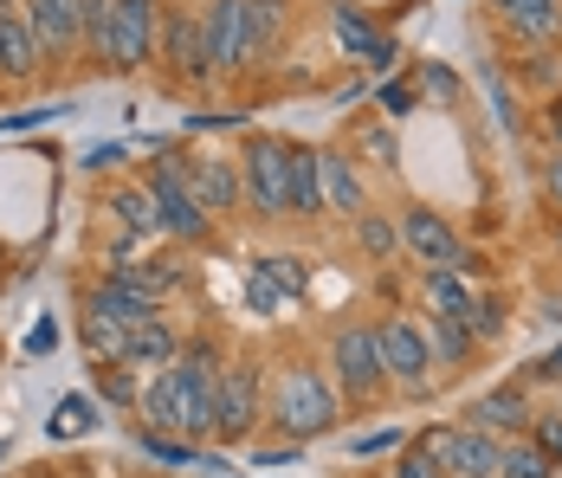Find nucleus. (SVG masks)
Returning <instances> with one entry per match:
<instances>
[{
	"label": "nucleus",
	"instance_id": "1",
	"mask_svg": "<svg viewBox=\"0 0 562 478\" xmlns=\"http://www.w3.org/2000/svg\"><path fill=\"white\" fill-rule=\"evenodd\" d=\"M221 349L214 343H181V356H175L169 369H156L143 381V401H136V414L143 426H156V433H175V440H214V401H221Z\"/></svg>",
	"mask_w": 562,
	"mask_h": 478
},
{
	"label": "nucleus",
	"instance_id": "2",
	"mask_svg": "<svg viewBox=\"0 0 562 478\" xmlns=\"http://www.w3.org/2000/svg\"><path fill=\"white\" fill-rule=\"evenodd\" d=\"M272 426H279L291 446H304V440H324L330 426H337V388H330V375H317L311 363H284L279 375V394H272Z\"/></svg>",
	"mask_w": 562,
	"mask_h": 478
},
{
	"label": "nucleus",
	"instance_id": "3",
	"mask_svg": "<svg viewBox=\"0 0 562 478\" xmlns=\"http://www.w3.org/2000/svg\"><path fill=\"white\" fill-rule=\"evenodd\" d=\"M104 71H143L162 53V0H111V26H104Z\"/></svg>",
	"mask_w": 562,
	"mask_h": 478
},
{
	"label": "nucleus",
	"instance_id": "4",
	"mask_svg": "<svg viewBox=\"0 0 562 478\" xmlns=\"http://www.w3.org/2000/svg\"><path fill=\"white\" fill-rule=\"evenodd\" d=\"M188 162L181 149H162V156L149 162V188H156V208H162V233L181 240V246H201V240H214V220L201 213V201L188 194Z\"/></svg>",
	"mask_w": 562,
	"mask_h": 478
},
{
	"label": "nucleus",
	"instance_id": "5",
	"mask_svg": "<svg viewBox=\"0 0 562 478\" xmlns=\"http://www.w3.org/2000/svg\"><path fill=\"white\" fill-rule=\"evenodd\" d=\"M239 175L259 220H291V143L284 136H252L239 149Z\"/></svg>",
	"mask_w": 562,
	"mask_h": 478
},
{
	"label": "nucleus",
	"instance_id": "6",
	"mask_svg": "<svg viewBox=\"0 0 562 478\" xmlns=\"http://www.w3.org/2000/svg\"><path fill=\"white\" fill-rule=\"evenodd\" d=\"M330 375H337V388L349 401H382V388H389V369H382V343H375V330L369 323H342L337 336H330Z\"/></svg>",
	"mask_w": 562,
	"mask_h": 478
},
{
	"label": "nucleus",
	"instance_id": "7",
	"mask_svg": "<svg viewBox=\"0 0 562 478\" xmlns=\"http://www.w3.org/2000/svg\"><path fill=\"white\" fill-rule=\"evenodd\" d=\"M266 421V381L252 363H226L221 369V401H214V446H246Z\"/></svg>",
	"mask_w": 562,
	"mask_h": 478
},
{
	"label": "nucleus",
	"instance_id": "8",
	"mask_svg": "<svg viewBox=\"0 0 562 478\" xmlns=\"http://www.w3.org/2000/svg\"><path fill=\"white\" fill-rule=\"evenodd\" d=\"M420 453H427V459H440V466H447L452 478H498L505 440L465 421V426H434V433L420 440Z\"/></svg>",
	"mask_w": 562,
	"mask_h": 478
},
{
	"label": "nucleus",
	"instance_id": "9",
	"mask_svg": "<svg viewBox=\"0 0 562 478\" xmlns=\"http://www.w3.org/2000/svg\"><path fill=\"white\" fill-rule=\"evenodd\" d=\"M375 343H382L389 388H407V394H427V388H434V349H427V330L414 318L375 323Z\"/></svg>",
	"mask_w": 562,
	"mask_h": 478
},
{
	"label": "nucleus",
	"instance_id": "10",
	"mask_svg": "<svg viewBox=\"0 0 562 478\" xmlns=\"http://www.w3.org/2000/svg\"><path fill=\"white\" fill-rule=\"evenodd\" d=\"M401 253L420 259L427 271H472L479 266V259L465 253V240H459L434 208H407L401 213Z\"/></svg>",
	"mask_w": 562,
	"mask_h": 478
},
{
	"label": "nucleus",
	"instance_id": "11",
	"mask_svg": "<svg viewBox=\"0 0 562 478\" xmlns=\"http://www.w3.org/2000/svg\"><path fill=\"white\" fill-rule=\"evenodd\" d=\"M330 33H337V46L356 65H369V71H389L394 58H401V46H394V33L369 13V7H356V0H337L330 7Z\"/></svg>",
	"mask_w": 562,
	"mask_h": 478
},
{
	"label": "nucleus",
	"instance_id": "12",
	"mask_svg": "<svg viewBox=\"0 0 562 478\" xmlns=\"http://www.w3.org/2000/svg\"><path fill=\"white\" fill-rule=\"evenodd\" d=\"M201 20H207L214 71H252V65H259V46H252V0H214Z\"/></svg>",
	"mask_w": 562,
	"mask_h": 478
},
{
	"label": "nucleus",
	"instance_id": "13",
	"mask_svg": "<svg viewBox=\"0 0 562 478\" xmlns=\"http://www.w3.org/2000/svg\"><path fill=\"white\" fill-rule=\"evenodd\" d=\"M162 65H169L181 85H207V78H221L214 71V46H207V20L201 13H175L162 20Z\"/></svg>",
	"mask_w": 562,
	"mask_h": 478
},
{
	"label": "nucleus",
	"instance_id": "14",
	"mask_svg": "<svg viewBox=\"0 0 562 478\" xmlns=\"http://www.w3.org/2000/svg\"><path fill=\"white\" fill-rule=\"evenodd\" d=\"M20 13H26V26H33V40H40L46 65H71V53H85V33H78V0H26Z\"/></svg>",
	"mask_w": 562,
	"mask_h": 478
},
{
	"label": "nucleus",
	"instance_id": "15",
	"mask_svg": "<svg viewBox=\"0 0 562 478\" xmlns=\"http://www.w3.org/2000/svg\"><path fill=\"white\" fill-rule=\"evenodd\" d=\"M188 194L201 201L207 220H226V213L246 208V175H239L226 156H194L188 162Z\"/></svg>",
	"mask_w": 562,
	"mask_h": 478
},
{
	"label": "nucleus",
	"instance_id": "16",
	"mask_svg": "<svg viewBox=\"0 0 562 478\" xmlns=\"http://www.w3.org/2000/svg\"><path fill=\"white\" fill-rule=\"evenodd\" d=\"M40 40H33V26H26V13H13V7H0V78L7 85H26V78H40Z\"/></svg>",
	"mask_w": 562,
	"mask_h": 478
},
{
	"label": "nucleus",
	"instance_id": "17",
	"mask_svg": "<svg viewBox=\"0 0 562 478\" xmlns=\"http://www.w3.org/2000/svg\"><path fill=\"white\" fill-rule=\"evenodd\" d=\"M530 394H524V381H505V388H492V394H479L472 401V426H485V433H498V440H517V433H530Z\"/></svg>",
	"mask_w": 562,
	"mask_h": 478
},
{
	"label": "nucleus",
	"instance_id": "18",
	"mask_svg": "<svg viewBox=\"0 0 562 478\" xmlns=\"http://www.w3.org/2000/svg\"><path fill=\"white\" fill-rule=\"evenodd\" d=\"M85 304H91V311H104V318H116V323L162 318V298H149V291H136V285H123L116 271H104L98 285H85Z\"/></svg>",
	"mask_w": 562,
	"mask_h": 478
},
{
	"label": "nucleus",
	"instance_id": "19",
	"mask_svg": "<svg viewBox=\"0 0 562 478\" xmlns=\"http://www.w3.org/2000/svg\"><path fill=\"white\" fill-rule=\"evenodd\" d=\"M324 213H369V194H362V175H356V156L342 149H324Z\"/></svg>",
	"mask_w": 562,
	"mask_h": 478
},
{
	"label": "nucleus",
	"instance_id": "20",
	"mask_svg": "<svg viewBox=\"0 0 562 478\" xmlns=\"http://www.w3.org/2000/svg\"><path fill=\"white\" fill-rule=\"evenodd\" d=\"M324 213V149L291 143V220Z\"/></svg>",
	"mask_w": 562,
	"mask_h": 478
},
{
	"label": "nucleus",
	"instance_id": "21",
	"mask_svg": "<svg viewBox=\"0 0 562 478\" xmlns=\"http://www.w3.org/2000/svg\"><path fill=\"white\" fill-rule=\"evenodd\" d=\"M130 330L136 323H116V318H104V311H78V336H85V349L98 356V363H130Z\"/></svg>",
	"mask_w": 562,
	"mask_h": 478
},
{
	"label": "nucleus",
	"instance_id": "22",
	"mask_svg": "<svg viewBox=\"0 0 562 478\" xmlns=\"http://www.w3.org/2000/svg\"><path fill=\"white\" fill-rule=\"evenodd\" d=\"M492 13L524 40H550L562 26V0H492Z\"/></svg>",
	"mask_w": 562,
	"mask_h": 478
},
{
	"label": "nucleus",
	"instance_id": "23",
	"mask_svg": "<svg viewBox=\"0 0 562 478\" xmlns=\"http://www.w3.org/2000/svg\"><path fill=\"white\" fill-rule=\"evenodd\" d=\"M427 304H434V318H447V323H472L479 291L465 285V271H427Z\"/></svg>",
	"mask_w": 562,
	"mask_h": 478
},
{
	"label": "nucleus",
	"instance_id": "24",
	"mask_svg": "<svg viewBox=\"0 0 562 478\" xmlns=\"http://www.w3.org/2000/svg\"><path fill=\"white\" fill-rule=\"evenodd\" d=\"M175 356H181V336H175L162 318H149V323L130 330V369H169Z\"/></svg>",
	"mask_w": 562,
	"mask_h": 478
},
{
	"label": "nucleus",
	"instance_id": "25",
	"mask_svg": "<svg viewBox=\"0 0 562 478\" xmlns=\"http://www.w3.org/2000/svg\"><path fill=\"white\" fill-rule=\"evenodd\" d=\"M427 330V349H434V363H447V369H472V323H447V318H434V323H420Z\"/></svg>",
	"mask_w": 562,
	"mask_h": 478
},
{
	"label": "nucleus",
	"instance_id": "26",
	"mask_svg": "<svg viewBox=\"0 0 562 478\" xmlns=\"http://www.w3.org/2000/svg\"><path fill=\"white\" fill-rule=\"evenodd\" d=\"M111 213L130 226V233H162V208H156V188L136 181V188H116L111 194Z\"/></svg>",
	"mask_w": 562,
	"mask_h": 478
},
{
	"label": "nucleus",
	"instance_id": "27",
	"mask_svg": "<svg viewBox=\"0 0 562 478\" xmlns=\"http://www.w3.org/2000/svg\"><path fill=\"white\" fill-rule=\"evenodd\" d=\"M498 478H557V459H550V453H543L537 440H505Z\"/></svg>",
	"mask_w": 562,
	"mask_h": 478
},
{
	"label": "nucleus",
	"instance_id": "28",
	"mask_svg": "<svg viewBox=\"0 0 562 478\" xmlns=\"http://www.w3.org/2000/svg\"><path fill=\"white\" fill-rule=\"evenodd\" d=\"M116 278H123V285H136V291H149V298H169L175 285H181V266H162V259H149V266H143V259H116Z\"/></svg>",
	"mask_w": 562,
	"mask_h": 478
},
{
	"label": "nucleus",
	"instance_id": "29",
	"mask_svg": "<svg viewBox=\"0 0 562 478\" xmlns=\"http://www.w3.org/2000/svg\"><path fill=\"white\" fill-rule=\"evenodd\" d=\"M356 246L369 259H394L401 253V220H382V213H356Z\"/></svg>",
	"mask_w": 562,
	"mask_h": 478
},
{
	"label": "nucleus",
	"instance_id": "30",
	"mask_svg": "<svg viewBox=\"0 0 562 478\" xmlns=\"http://www.w3.org/2000/svg\"><path fill=\"white\" fill-rule=\"evenodd\" d=\"M259 266H266V278L279 285L284 298H304V291H311V259H304V253H266Z\"/></svg>",
	"mask_w": 562,
	"mask_h": 478
},
{
	"label": "nucleus",
	"instance_id": "31",
	"mask_svg": "<svg viewBox=\"0 0 562 478\" xmlns=\"http://www.w3.org/2000/svg\"><path fill=\"white\" fill-rule=\"evenodd\" d=\"M136 446L156 459V466H194L201 453H194V440H175V433H156V426H143L136 433Z\"/></svg>",
	"mask_w": 562,
	"mask_h": 478
},
{
	"label": "nucleus",
	"instance_id": "32",
	"mask_svg": "<svg viewBox=\"0 0 562 478\" xmlns=\"http://www.w3.org/2000/svg\"><path fill=\"white\" fill-rule=\"evenodd\" d=\"M91 426H98V408H91L85 394H65V401H58L53 440H78V433H91Z\"/></svg>",
	"mask_w": 562,
	"mask_h": 478
},
{
	"label": "nucleus",
	"instance_id": "33",
	"mask_svg": "<svg viewBox=\"0 0 562 478\" xmlns=\"http://www.w3.org/2000/svg\"><path fill=\"white\" fill-rule=\"evenodd\" d=\"M279 304H291V298H284L279 285L266 278V266H252V271H246V311H259V318H279Z\"/></svg>",
	"mask_w": 562,
	"mask_h": 478
},
{
	"label": "nucleus",
	"instance_id": "34",
	"mask_svg": "<svg viewBox=\"0 0 562 478\" xmlns=\"http://www.w3.org/2000/svg\"><path fill=\"white\" fill-rule=\"evenodd\" d=\"M356 143L369 149V162H375V168H394V162H401V149H394V130H389V123H362V130H356Z\"/></svg>",
	"mask_w": 562,
	"mask_h": 478
},
{
	"label": "nucleus",
	"instance_id": "35",
	"mask_svg": "<svg viewBox=\"0 0 562 478\" xmlns=\"http://www.w3.org/2000/svg\"><path fill=\"white\" fill-rule=\"evenodd\" d=\"M104 26H111V0H78V33H85V53L104 46Z\"/></svg>",
	"mask_w": 562,
	"mask_h": 478
},
{
	"label": "nucleus",
	"instance_id": "36",
	"mask_svg": "<svg viewBox=\"0 0 562 478\" xmlns=\"http://www.w3.org/2000/svg\"><path fill=\"white\" fill-rule=\"evenodd\" d=\"M382 110H389L394 123L414 116V110H420V85H414V78H389V85H382Z\"/></svg>",
	"mask_w": 562,
	"mask_h": 478
},
{
	"label": "nucleus",
	"instance_id": "37",
	"mask_svg": "<svg viewBox=\"0 0 562 478\" xmlns=\"http://www.w3.org/2000/svg\"><path fill=\"white\" fill-rule=\"evenodd\" d=\"M530 440H537V446H543V453H550V459L562 466V408L537 414V421H530Z\"/></svg>",
	"mask_w": 562,
	"mask_h": 478
},
{
	"label": "nucleus",
	"instance_id": "38",
	"mask_svg": "<svg viewBox=\"0 0 562 478\" xmlns=\"http://www.w3.org/2000/svg\"><path fill=\"white\" fill-rule=\"evenodd\" d=\"M498 330H505V304H498V298H479V311H472V336L492 343Z\"/></svg>",
	"mask_w": 562,
	"mask_h": 478
},
{
	"label": "nucleus",
	"instance_id": "39",
	"mask_svg": "<svg viewBox=\"0 0 562 478\" xmlns=\"http://www.w3.org/2000/svg\"><path fill=\"white\" fill-rule=\"evenodd\" d=\"M389 478H452V473L440 466V459H427V453H401Z\"/></svg>",
	"mask_w": 562,
	"mask_h": 478
},
{
	"label": "nucleus",
	"instance_id": "40",
	"mask_svg": "<svg viewBox=\"0 0 562 478\" xmlns=\"http://www.w3.org/2000/svg\"><path fill=\"white\" fill-rule=\"evenodd\" d=\"M420 85H427L434 98H447V104H452V98H459V78H452L447 65H420Z\"/></svg>",
	"mask_w": 562,
	"mask_h": 478
},
{
	"label": "nucleus",
	"instance_id": "41",
	"mask_svg": "<svg viewBox=\"0 0 562 478\" xmlns=\"http://www.w3.org/2000/svg\"><path fill=\"white\" fill-rule=\"evenodd\" d=\"M53 349H58V323L40 318L33 330H26V356H53Z\"/></svg>",
	"mask_w": 562,
	"mask_h": 478
},
{
	"label": "nucleus",
	"instance_id": "42",
	"mask_svg": "<svg viewBox=\"0 0 562 478\" xmlns=\"http://www.w3.org/2000/svg\"><path fill=\"white\" fill-rule=\"evenodd\" d=\"M389 446H401V433H362V440H356V446H349V453H356V459H375V453H389Z\"/></svg>",
	"mask_w": 562,
	"mask_h": 478
},
{
	"label": "nucleus",
	"instance_id": "43",
	"mask_svg": "<svg viewBox=\"0 0 562 478\" xmlns=\"http://www.w3.org/2000/svg\"><path fill=\"white\" fill-rule=\"evenodd\" d=\"M524 381H562V349H550V356H537Z\"/></svg>",
	"mask_w": 562,
	"mask_h": 478
},
{
	"label": "nucleus",
	"instance_id": "44",
	"mask_svg": "<svg viewBox=\"0 0 562 478\" xmlns=\"http://www.w3.org/2000/svg\"><path fill=\"white\" fill-rule=\"evenodd\" d=\"M543 194H550V201L562 208V149H557L550 162H543Z\"/></svg>",
	"mask_w": 562,
	"mask_h": 478
},
{
	"label": "nucleus",
	"instance_id": "45",
	"mask_svg": "<svg viewBox=\"0 0 562 478\" xmlns=\"http://www.w3.org/2000/svg\"><path fill=\"white\" fill-rule=\"evenodd\" d=\"M58 104H46V110H20V116H0V130H33L40 116H53Z\"/></svg>",
	"mask_w": 562,
	"mask_h": 478
},
{
	"label": "nucleus",
	"instance_id": "46",
	"mask_svg": "<svg viewBox=\"0 0 562 478\" xmlns=\"http://www.w3.org/2000/svg\"><path fill=\"white\" fill-rule=\"evenodd\" d=\"M116 162H123V143H104V149L85 156V168H116Z\"/></svg>",
	"mask_w": 562,
	"mask_h": 478
},
{
	"label": "nucleus",
	"instance_id": "47",
	"mask_svg": "<svg viewBox=\"0 0 562 478\" xmlns=\"http://www.w3.org/2000/svg\"><path fill=\"white\" fill-rule=\"evenodd\" d=\"M543 130L557 136V149H562V98H550V104H543Z\"/></svg>",
	"mask_w": 562,
	"mask_h": 478
},
{
	"label": "nucleus",
	"instance_id": "48",
	"mask_svg": "<svg viewBox=\"0 0 562 478\" xmlns=\"http://www.w3.org/2000/svg\"><path fill=\"white\" fill-rule=\"evenodd\" d=\"M356 7H414V0H356Z\"/></svg>",
	"mask_w": 562,
	"mask_h": 478
},
{
	"label": "nucleus",
	"instance_id": "49",
	"mask_svg": "<svg viewBox=\"0 0 562 478\" xmlns=\"http://www.w3.org/2000/svg\"><path fill=\"white\" fill-rule=\"evenodd\" d=\"M543 318H557V323H562V298H550V304H543Z\"/></svg>",
	"mask_w": 562,
	"mask_h": 478
},
{
	"label": "nucleus",
	"instance_id": "50",
	"mask_svg": "<svg viewBox=\"0 0 562 478\" xmlns=\"http://www.w3.org/2000/svg\"><path fill=\"white\" fill-rule=\"evenodd\" d=\"M557 246H562V226H557Z\"/></svg>",
	"mask_w": 562,
	"mask_h": 478
},
{
	"label": "nucleus",
	"instance_id": "51",
	"mask_svg": "<svg viewBox=\"0 0 562 478\" xmlns=\"http://www.w3.org/2000/svg\"><path fill=\"white\" fill-rule=\"evenodd\" d=\"M0 7H13V0H0Z\"/></svg>",
	"mask_w": 562,
	"mask_h": 478
}]
</instances>
